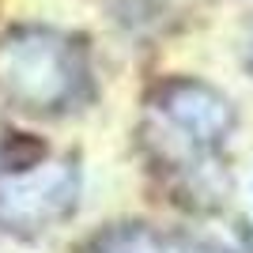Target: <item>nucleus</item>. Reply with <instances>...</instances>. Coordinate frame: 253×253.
Wrapping results in <instances>:
<instances>
[{"label":"nucleus","instance_id":"2","mask_svg":"<svg viewBox=\"0 0 253 253\" xmlns=\"http://www.w3.org/2000/svg\"><path fill=\"white\" fill-rule=\"evenodd\" d=\"M151 125L174 167L208 170L234 132V106L201 80H170L151 98Z\"/></svg>","mask_w":253,"mask_h":253},{"label":"nucleus","instance_id":"3","mask_svg":"<svg viewBox=\"0 0 253 253\" xmlns=\"http://www.w3.org/2000/svg\"><path fill=\"white\" fill-rule=\"evenodd\" d=\"M80 189L84 170L68 155L0 174V231L31 238L61 227L80 204Z\"/></svg>","mask_w":253,"mask_h":253},{"label":"nucleus","instance_id":"1","mask_svg":"<svg viewBox=\"0 0 253 253\" xmlns=\"http://www.w3.org/2000/svg\"><path fill=\"white\" fill-rule=\"evenodd\" d=\"M0 98L27 117L80 114L95 98L84 42L53 27H15L0 38Z\"/></svg>","mask_w":253,"mask_h":253},{"label":"nucleus","instance_id":"5","mask_svg":"<svg viewBox=\"0 0 253 253\" xmlns=\"http://www.w3.org/2000/svg\"><path fill=\"white\" fill-rule=\"evenodd\" d=\"M250 68H253V42H250Z\"/></svg>","mask_w":253,"mask_h":253},{"label":"nucleus","instance_id":"4","mask_svg":"<svg viewBox=\"0 0 253 253\" xmlns=\"http://www.w3.org/2000/svg\"><path fill=\"white\" fill-rule=\"evenodd\" d=\"M87 253H238L223 242H211L201 234L185 231H163L148 223H121L110 227L87 246Z\"/></svg>","mask_w":253,"mask_h":253}]
</instances>
